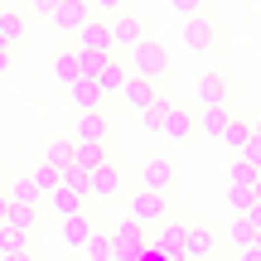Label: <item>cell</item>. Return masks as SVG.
Masks as SVG:
<instances>
[{"instance_id":"obj_1","label":"cell","mask_w":261,"mask_h":261,"mask_svg":"<svg viewBox=\"0 0 261 261\" xmlns=\"http://www.w3.org/2000/svg\"><path fill=\"white\" fill-rule=\"evenodd\" d=\"M165 68H169V54H165V44H155V39H140L136 48H126V73L130 77L155 83V77H165Z\"/></svg>"},{"instance_id":"obj_2","label":"cell","mask_w":261,"mask_h":261,"mask_svg":"<svg viewBox=\"0 0 261 261\" xmlns=\"http://www.w3.org/2000/svg\"><path fill=\"white\" fill-rule=\"evenodd\" d=\"M77 48H87V54H112V24H107L102 15L87 10V19L77 24ZM112 58H116V54H112Z\"/></svg>"},{"instance_id":"obj_3","label":"cell","mask_w":261,"mask_h":261,"mask_svg":"<svg viewBox=\"0 0 261 261\" xmlns=\"http://www.w3.org/2000/svg\"><path fill=\"white\" fill-rule=\"evenodd\" d=\"M140 252H145V237H140V223H126L112 232V256L116 261H140Z\"/></svg>"},{"instance_id":"obj_4","label":"cell","mask_w":261,"mask_h":261,"mask_svg":"<svg viewBox=\"0 0 261 261\" xmlns=\"http://www.w3.org/2000/svg\"><path fill=\"white\" fill-rule=\"evenodd\" d=\"M227 97H232V83H227L223 73H203L198 87H194V102L203 107V112H208V107H227Z\"/></svg>"},{"instance_id":"obj_5","label":"cell","mask_w":261,"mask_h":261,"mask_svg":"<svg viewBox=\"0 0 261 261\" xmlns=\"http://www.w3.org/2000/svg\"><path fill=\"white\" fill-rule=\"evenodd\" d=\"M107 24H112V54H126V48H136L145 39V24L136 15H112Z\"/></svg>"},{"instance_id":"obj_6","label":"cell","mask_w":261,"mask_h":261,"mask_svg":"<svg viewBox=\"0 0 261 261\" xmlns=\"http://www.w3.org/2000/svg\"><path fill=\"white\" fill-rule=\"evenodd\" d=\"M165 194H145V189H136V194H130V223H165Z\"/></svg>"},{"instance_id":"obj_7","label":"cell","mask_w":261,"mask_h":261,"mask_svg":"<svg viewBox=\"0 0 261 261\" xmlns=\"http://www.w3.org/2000/svg\"><path fill=\"white\" fill-rule=\"evenodd\" d=\"M121 194V169L107 160V165L87 169V198H116Z\"/></svg>"},{"instance_id":"obj_8","label":"cell","mask_w":261,"mask_h":261,"mask_svg":"<svg viewBox=\"0 0 261 261\" xmlns=\"http://www.w3.org/2000/svg\"><path fill=\"white\" fill-rule=\"evenodd\" d=\"M213 247H218L213 227H184V252H179V261H208Z\"/></svg>"},{"instance_id":"obj_9","label":"cell","mask_w":261,"mask_h":261,"mask_svg":"<svg viewBox=\"0 0 261 261\" xmlns=\"http://www.w3.org/2000/svg\"><path fill=\"white\" fill-rule=\"evenodd\" d=\"M87 19V5H77V0H58L54 15H48V24L58 29V34H77V24Z\"/></svg>"},{"instance_id":"obj_10","label":"cell","mask_w":261,"mask_h":261,"mask_svg":"<svg viewBox=\"0 0 261 261\" xmlns=\"http://www.w3.org/2000/svg\"><path fill=\"white\" fill-rule=\"evenodd\" d=\"M160 136H169V140H189V136H194V112H189V107H174V102H169L165 121H160Z\"/></svg>"},{"instance_id":"obj_11","label":"cell","mask_w":261,"mask_h":261,"mask_svg":"<svg viewBox=\"0 0 261 261\" xmlns=\"http://www.w3.org/2000/svg\"><path fill=\"white\" fill-rule=\"evenodd\" d=\"M116 97H121L126 107H136V112H145L160 92H155V83H145V77H130V73H126V83H121V92H116Z\"/></svg>"},{"instance_id":"obj_12","label":"cell","mask_w":261,"mask_h":261,"mask_svg":"<svg viewBox=\"0 0 261 261\" xmlns=\"http://www.w3.org/2000/svg\"><path fill=\"white\" fill-rule=\"evenodd\" d=\"M179 39H184V48L203 54V48L213 44V24H208L203 15H189V19H184V29H179Z\"/></svg>"},{"instance_id":"obj_13","label":"cell","mask_w":261,"mask_h":261,"mask_svg":"<svg viewBox=\"0 0 261 261\" xmlns=\"http://www.w3.org/2000/svg\"><path fill=\"white\" fill-rule=\"evenodd\" d=\"M155 252L165 256V261H179V252H184V223H160Z\"/></svg>"},{"instance_id":"obj_14","label":"cell","mask_w":261,"mask_h":261,"mask_svg":"<svg viewBox=\"0 0 261 261\" xmlns=\"http://www.w3.org/2000/svg\"><path fill=\"white\" fill-rule=\"evenodd\" d=\"M102 140H107L102 112H77V145H102Z\"/></svg>"},{"instance_id":"obj_15","label":"cell","mask_w":261,"mask_h":261,"mask_svg":"<svg viewBox=\"0 0 261 261\" xmlns=\"http://www.w3.org/2000/svg\"><path fill=\"white\" fill-rule=\"evenodd\" d=\"M68 92H73V107H77V112H102V102H107V97L97 92V83H92V77H77Z\"/></svg>"},{"instance_id":"obj_16","label":"cell","mask_w":261,"mask_h":261,"mask_svg":"<svg viewBox=\"0 0 261 261\" xmlns=\"http://www.w3.org/2000/svg\"><path fill=\"white\" fill-rule=\"evenodd\" d=\"M169 174H174L169 160H150V165L140 169V189H145V194H165V189H169Z\"/></svg>"},{"instance_id":"obj_17","label":"cell","mask_w":261,"mask_h":261,"mask_svg":"<svg viewBox=\"0 0 261 261\" xmlns=\"http://www.w3.org/2000/svg\"><path fill=\"white\" fill-rule=\"evenodd\" d=\"M92 83H97V92H102V97L121 92V83H126V63H121V58H107V63H102V73H97Z\"/></svg>"},{"instance_id":"obj_18","label":"cell","mask_w":261,"mask_h":261,"mask_svg":"<svg viewBox=\"0 0 261 261\" xmlns=\"http://www.w3.org/2000/svg\"><path fill=\"white\" fill-rule=\"evenodd\" d=\"M54 77H58L63 87L77 83V44H63V48L54 54Z\"/></svg>"},{"instance_id":"obj_19","label":"cell","mask_w":261,"mask_h":261,"mask_svg":"<svg viewBox=\"0 0 261 261\" xmlns=\"http://www.w3.org/2000/svg\"><path fill=\"white\" fill-rule=\"evenodd\" d=\"M24 29H29V24H24V15H19V10H5V5H0V39H5L10 48L24 39Z\"/></svg>"},{"instance_id":"obj_20","label":"cell","mask_w":261,"mask_h":261,"mask_svg":"<svg viewBox=\"0 0 261 261\" xmlns=\"http://www.w3.org/2000/svg\"><path fill=\"white\" fill-rule=\"evenodd\" d=\"M29 189H34L39 198H44V194H54V189H58V169L48 165V160H44V165H34V169H29Z\"/></svg>"},{"instance_id":"obj_21","label":"cell","mask_w":261,"mask_h":261,"mask_svg":"<svg viewBox=\"0 0 261 261\" xmlns=\"http://www.w3.org/2000/svg\"><path fill=\"white\" fill-rule=\"evenodd\" d=\"M83 261H116V256H112V237H107V232H87Z\"/></svg>"},{"instance_id":"obj_22","label":"cell","mask_w":261,"mask_h":261,"mask_svg":"<svg viewBox=\"0 0 261 261\" xmlns=\"http://www.w3.org/2000/svg\"><path fill=\"white\" fill-rule=\"evenodd\" d=\"M44 198H48V203H54V213H58V218H73V213H83V208H77V203H83V198H77L73 189H63V184H58L54 194H44Z\"/></svg>"},{"instance_id":"obj_23","label":"cell","mask_w":261,"mask_h":261,"mask_svg":"<svg viewBox=\"0 0 261 261\" xmlns=\"http://www.w3.org/2000/svg\"><path fill=\"white\" fill-rule=\"evenodd\" d=\"M5 227L19 237H29V227H34V208H19V203H5Z\"/></svg>"},{"instance_id":"obj_24","label":"cell","mask_w":261,"mask_h":261,"mask_svg":"<svg viewBox=\"0 0 261 261\" xmlns=\"http://www.w3.org/2000/svg\"><path fill=\"white\" fill-rule=\"evenodd\" d=\"M58 184H63V189H73L77 198H87V169L73 160V165H63V169H58Z\"/></svg>"},{"instance_id":"obj_25","label":"cell","mask_w":261,"mask_h":261,"mask_svg":"<svg viewBox=\"0 0 261 261\" xmlns=\"http://www.w3.org/2000/svg\"><path fill=\"white\" fill-rule=\"evenodd\" d=\"M227 121H232V112H227V107H208V112L198 116V130H208V136H223Z\"/></svg>"},{"instance_id":"obj_26","label":"cell","mask_w":261,"mask_h":261,"mask_svg":"<svg viewBox=\"0 0 261 261\" xmlns=\"http://www.w3.org/2000/svg\"><path fill=\"white\" fill-rule=\"evenodd\" d=\"M87 232H92V223H87L83 213L63 218V242H68V247H83V242H87Z\"/></svg>"},{"instance_id":"obj_27","label":"cell","mask_w":261,"mask_h":261,"mask_svg":"<svg viewBox=\"0 0 261 261\" xmlns=\"http://www.w3.org/2000/svg\"><path fill=\"white\" fill-rule=\"evenodd\" d=\"M73 160L83 169H97V165H107V145H77L73 140Z\"/></svg>"},{"instance_id":"obj_28","label":"cell","mask_w":261,"mask_h":261,"mask_svg":"<svg viewBox=\"0 0 261 261\" xmlns=\"http://www.w3.org/2000/svg\"><path fill=\"white\" fill-rule=\"evenodd\" d=\"M247 136H252V130H247V121H237V116H232V121H227V130H223L218 140H223L227 150H242V145H247Z\"/></svg>"},{"instance_id":"obj_29","label":"cell","mask_w":261,"mask_h":261,"mask_svg":"<svg viewBox=\"0 0 261 261\" xmlns=\"http://www.w3.org/2000/svg\"><path fill=\"white\" fill-rule=\"evenodd\" d=\"M5 203H19V208H34V203H39V194H34V189H29V179H19V184H10Z\"/></svg>"},{"instance_id":"obj_30","label":"cell","mask_w":261,"mask_h":261,"mask_svg":"<svg viewBox=\"0 0 261 261\" xmlns=\"http://www.w3.org/2000/svg\"><path fill=\"white\" fill-rule=\"evenodd\" d=\"M165 112H169V102L165 97H155V102L140 112V121H145V130H160V121H165Z\"/></svg>"},{"instance_id":"obj_31","label":"cell","mask_w":261,"mask_h":261,"mask_svg":"<svg viewBox=\"0 0 261 261\" xmlns=\"http://www.w3.org/2000/svg\"><path fill=\"white\" fill-rule=\"evenodd\" d=\"M48 165H54V169L73 165V140H54V145H48Z\"/></svg>"},{"instance_id":"obj_32","label":"cell","mask_w":261,"mask_h":261,"mask_svg":"<svg viewBox=\"0 0 261 261\" xmlns=\"http://www.w3.org/2000/svg\"><path fill=\"white\" fill-rule=\"evenodd\" d=\"M227 208H232V218H242L252 208V189H227Z\"/></svg>"},{"instance_id":"obj_33","label":"cell","mask_w":261,"mask_h":261,"mask_svg":"<svg viewBox=\"0 0 261 261\" xmlns=\"http://www.w3.org/2000/svg\"><path fill=\"white\" fill-rule=\"evenodd\" d=\"M252 179H256V169L247 165V160H237V165H232V184H227V189H252Z\"/></svg>"},{"instance_id":"obj_34","label":"cell","mask_w":261,"mask_h":261,"mask_svg":"<svg viewBox=\"0 0 261 261\" xmlns=\"http://www.w3.org/2000/svg\"><path fill=\"white\" fill-rule=\"evenodd\" d=\"M252 223H247V218H232V247H252Z\"/></svg>"},{"instance_id":"obj_35","label":"cell","mask_w":261,"mask_h":261,"mask_svg":"<svg viewBox=\"0 0 261 261\" xmlns=\"http://www.w3.org/2000/svg\"><path fill=\"white\" fill-rule=\"evenodd\" d=\"M237 155H242V160H247L252 169H261V140H256V136H247V145L237 150Z\"/></svg>"},{"instance_id":"obj_36","label":"cell","mask_w":261,"mask_h":261,"mask_svg":"<svg viewBox=\"0 0 261 261\" xmlns=\"http://www.w3.org/2000/svg\"><path fill=\"white\" fill-rule=\"evenodd\" d=\"M87 10L102 15V19H112V15H121V0H87Z\"/></svg>"},{"instance_id":"obj_37","label":"cell","mask_w":261,"mask_h":261,"mask_svg":"<svg viewBox=\"0 0 261 261\" xmlns=\"http://www.w3.org/2000/svg\"><path fill=\"white\" fill-rule=\"evenodd\" d=\"M19 247H24V237L10 232V227H0V256H5V252H19Z\"/></svg>"},{"instance_id":"obj_38","label":"cell","mask_w":261,"mask_h":261,"mask_svg":"<svg viewBox=\"0 0 261 261\" xmlns=\"http://www.w3.org/2000/svg\"><path fill=\"white\" fill-rule=\"evenodd\" d=\"M169 5H174L179 19H189V15H198V10H203V0H169Z\"/></svg>"},{"instance_id":"obj_39","label":"cell","mask_w":261,"mask_h":261,"mask_svg":"<svg viewBox=\"0 0 261 261\" xmlns=\"http://www.w3.org/2000/svg\"><path fill=\"white\" fill-rule=\"evenodd\" d=\"M242 218H247V223H252V232H261V208H256V203H252V208H247V213H242Z\"/></svg>"},{"instance_id":"obj_40","label":"cell","mask_w":261,"mask_h":261,"mask_svg":"<svg viewBox=\"0 0 261 261\" xmlns=\"http://www.w3.org/2000/svg\"><path fill=\"white\" fill-rule=\"evenodd\" d=\"M237 261H261V252L256 247H237Z\"/></svg>"},{"instance_id":"obj_41","label":"cell","mask_w":261,"mask_h":261,"mask_svg":"<svg viewBox=\"0 0 261 261\" xmlns=\"http://www.w3.org/2000/svg\"><path fill=\"white\" fill-rule=\"evenodd\" d=\"M54 5L58 0H34V15H54Z\"/></svg>"},{"instance_id":"obj_42","label":"cell","mask_w":261,"mask_h":261,"mask_svg":"<svg viewBox=\"0 0 261 261\" xmlns=\"http://www.w3.org/2000/svg\"><path fill=\"white\" fill-rule=\"evenodd\" d=\"M0 261H29V247H19V252H5Z\"/></svg>"},{"instance_id":"obj_43","label":"cell","mask_w":261,"mask_h":261,"mask_svg":"<svg viewBox=\"0 0 261 261\" xmlns=\"http://www.w3.org/2000/svg\"><path fill=\"white\" fill-rule=\"evenodd\" d=\"M252 203H256V208H261V174H256V179H252Z\"/></svg>"},{"instance_id":"obj_44","label":"cell","mask_w":261,"mask_h":261,"mask_svg":"<svg viewBox=\"0 0 261 261\" xmlns=\"http://www.w3.org/2000/svg\"><path fill=\"white\" fill-rule=\"evenodd\" d=\"M0 73H10V48H0Z\"/></svg>"},{"instance_id":"obj_45","label":"cell","mask_w":261,"mask_h":261,"mask_svg":"<svg viewBox=\"0 0 261 261\" xmlns=\"http://www.w3.org/2000/svg\"><path fill=\"white\" fill-rule=\"evenodd\" d=\"M247 130H252V136L261 140V116H256V121H247Z\"/></svg>"},{"instance_id":"obj_46","label":"cell","mask_w":261,"mask_h":261,"mask_svg":"<svg viewBox=\"0 0 261 261\" xmlns=\"http://www.w3.org/2000/svg\"><path fill=\"white\" fill-rule=\"evenodd\" d=\"M0 227H5V194H0Z\"/></svg>"},{"instance_id":"obj_47","label":"cell","mask_w":261,"mask_h":261,"mask_svg":"<svg viewBox=\"0 0 261 261\" xmlns=\"http://www.w3.org/2000/svg\"><path fill=\"white\" fill-rule=\"evenodd\" d=\"M252 247H256V252H261V232H256V237H252Z\"/></svg>"},{"instance_id":"obj_48","label":"cell","mask_w":261,"mask_h":261,"mask_svg":"<svg viewBox=\"0 0 261 261\" xmlns=\"http://www.w3.org/2000/svg\"><path fill=\"white\" fill-rule=\"evenodd\" d=\"M0 48H10V44H5V39H0Z\"/></svg>"},{"instance_id":"obj_49","label":"cell","mask_w":261,"mask_h":261,"mask_svg":"<svg viewBox=\"0 0 261 261\" xmlns=\"http://www.w3.org/2000/svg\"><path fill=\"white\" fill-rule=\"evenodd\" d=\"M77 5H87V0H77Z\"/></svg>"},{"instance_id":"obj_50","label":"cell","mask_w":261,"mask_h":261,"mask_svg":"<svg viewBox=\"0 0 261 261\" xmlns=\"http://www.w3.org/2000/svg\"><path fill=\"white\" fill-rule=\"evenodd\" d=\"M0 194H5V189H0Z\"/></svg>"},{"instance_id":"obj_51","label":"cell","mask_w":261,"mask_h":261,"mask_svg":"<svg viewBox=\"0 0 261 261\" xmlns=\"http://www.w3.org/2000/svg\"><path fill=\"white\" fill-rule=\"evenodd\" d=\"M256 174H261V169H256Z\"/></svg>"}]
</instances>
